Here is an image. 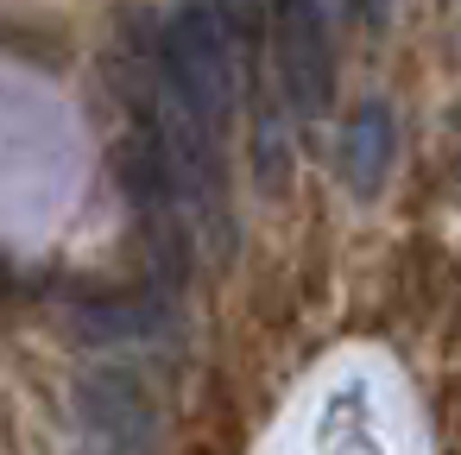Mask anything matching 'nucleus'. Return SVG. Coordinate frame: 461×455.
<instances>
[{
    "mask_svg": "<svg viewBox=\"0 0 461 455\" xmlns=\"http://www.w3.org/2000/svg\"><path fill=\"white\" fill-rule=\"evenodd\" d=\"M316 455H385L366 379H341L316 411Z\"/></svg>",
    "mask_w": 461,
    "mask_h": 455,
    "instance_id": "obj_4",
    "label": "nucleus"
},
{
    "mask_svg": "<svg viewBox=\"0 0 461 455\" xmlns=\"http://www.w3.org/2000/svg\"><path fill=\"white\" fill-rule=\"evenodd\" d=\"M152 58H158V89L177 108H190L203 127L228 133L234 102H240V77H234V39H228V20L215 0H184L165 20Z\"/></svg>",
    "mask_w": 461,
    "mask_h": 455,
    "instance_id": "obj_1",
    "label": "nucleus"
},
{
    "mask_svg": "<svg viewBox=\"0 0 461 455\" xmlns=\"http://www.w3.org/2000/svg\"><path fill=\"white\" fill-rule=\"evenodd\" d=\"M392 159H398V121H392V108L373 96V102H360L354 114H348V127H341V184L354 190V196H379L385 190V177H392Z\"/></svg>",
    "mask_w": 461,
    "mask_h": 455,
    "instance_id": "obj_3",
    "label": "nucleus"
},
{
    "mask_svg": "<svg viewBox=\"0 0 461 455\" xmlns=\"http://www.w3.org/2000/svg\"><path fill=\"white\" fill-rule=\"evenodd\" d=\"M266 26H272V58H278L291 114L316 121L335 102V51H329L322 7H316V0H272Z\"/></svg>",
    "mask_w": 461,
    "mask_h": 455,
    "instance_id": "obj_2",
    "label": "nucleus"
}]
</instances>
